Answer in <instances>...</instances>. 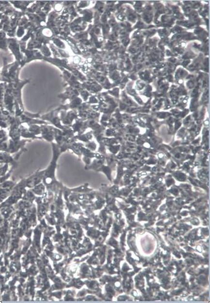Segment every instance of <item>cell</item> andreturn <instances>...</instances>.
<instances>
[{"label":"cell","mask_w":210,"mask_h":303,"mask_svg":"<svg viewBox=\"0 0 210 303\" xmlns=\"http://www.w3.org/2000/svg\"><path fill=\"white\" fill-rule=\"evenodd\" d=\"M53 156L51 162L45 170V175L43 177V182L45 187H47L48 191H55L61 186V183L58 182L55 177V171L57 166V161L61 155V149L59 145L55 143H52Z\"/></svg>","instance_id":"cell-1"},{"label":"cell","mask_w":210,"mask_h":303,"mask_svg":"<svg viewBox=\"0 0 210 303\" xmlns=\"http://www.w3.org/2000/svg\"><path fill=\"white\" fill-rule=\"evenodd\" d=\"M41 129H42V137L48 142L54 143V132H53L51 128L49 127H43Z\"/></svg>","instance_id":"cell-2"}]
</instances>
